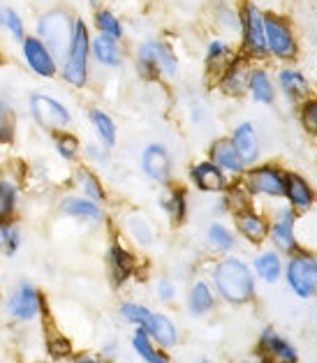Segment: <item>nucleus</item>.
I'll return each instance as SVG.
<instances>
[{
  "label": "nucleus",
  "instance_id": "1",
  "mask_svg": "<svg viewBox=\"0 0 317 363\" xmlns=\"http://www.w3.org/2000/svg\"><path fill=\"white\" fill-rule=\"evenodd\" d=\"M216 287L227 301L243 303L252 296V278L250 271L239 259H225L216 269Z\"/></svg>",
  "mask_w": 317,
  "mask_h": 363
},
{
  "label": "nucleus",
  "instance_id": "2",
  "mask_svg": "<svg viewBox=\"0 0 317 363\" xmlns=\"http://www.w3.org/2000/svg\"><path fill=\"white\" fill-rule=\"evenodd\" d=\"M38 30H40V38L44 40L42 44L47 47L51 54L60 56H67V49H69V42H72V21L65 12H49L44 14L40 23H38Z\"/></svg>",
  "mask_w": 317,
  "mask_h": 363
},
{
  "label": "nucleus",
  "instance_id": "3",
  "mask_svg": "<svg viewBox=\"0 0 317 363\" xmlns=\"http://www.w3.org/2000/svg\"><path fill=\"white\" fill-rule=\"evenodd\" d=\"M239 26L243 30V47L250 56L267 54V30H264V14L257 10V5L245 0L239 12Z\"/></svg>",
  "mask_w": 317,
  "mask_h": 363
},
{
  "label": "nucleus",
  "instance_id": "4",
  "mask_svg": "<svg viewBox=\"0 0 317 363\" xmlns=\"http://www.w3.org/2000/svg\"><path fill=\"white\" fill-rule=\"evenodd\" d=\"M86 58H88V30L84 21L72 26V42L67 49L65 60V79L72 86H84L86 82Z\"/></svg>",
  "mask_w": 317,
  "mask_h": 363
},
{
  "label": "nucleus",
  "instance_id": "5",
  "mask_svg": "<svg viewBox=\"0 0 317 363\" xmlns=\"http://www.w3.org/2000/svg\"><path fill=\"white\" fill-rule=\"evenodd\" d=\"M264 30H267V49L280 60H292L296 58V40L289 26L278 19L276 14H264Z\"/></svg>",
  "mask_w": 317,
  "mask_h": 363
},
{
  "label": "nucleus",
  "instance_id": "6",
  "mask_svg": "<svg viewBox=\"0 0 317 363\" xmlns=\"http://www.w3.org/2000/svg\"><path fill=\"white\" fill-rule=\"evenodd\" d=\"M139 67H142V72L146 77H155L157 72L169 74L174 77L176 74V58L169 49L165 47L160 42H144L142 49H139Z\"/></svg>",
  "mask_w": 317,
  "mask_h": 363
},
{
  "label": "nucleus",
  "instance_id": "7",
  "mask_svg": "<svg viewBox=\"0 0 317 363\" xmlns=\"http://www.w3.org/2000/svg\"><path fill=\"white\" fill-rule=\"evenodd\" d=\"M287 280L299 296H311L317 285V259L308 255H296L287 267Z\"/></svg>",
  "mask_w": 317,
  "mask_h": 363
},
{
  "label": "nucleus",
  "instance_id": "8",
  "mask_svg": "<svg viewBox=\"0 0 317 363\" xmlns=\"http://www.w3.org/2000/svg\"><path fill=\"white\" fill-rule=\"evenodd\" d=\"M260 359L262 363H296V352L280 335L267 329L260 338Z\"/></svg>",
  "mask_w": 317,
  "mask_h": 363
},
{
  "label": "nucleus",
  "instance_id": "9",
  "mask_svg": "<svg viewBox=\"0 0 317 363\" xmlns=\"http://www.w3.org/2000/svg\"><path fill=\"white\" fill-rule=\"evenodd\" d=\"M30 107H33L35 118L47 128H63L69 121V113L63 104H58L56 100H51L47 95H35L30 100Z\"/></svg>",
  "mask_w": 317,
  "mask_h": 363
},
{
  "label": "nucleus",
  "instance_id": "10",
  "mask_svg": "<svg viewBox=\"0 0 317 363\" xmlns=\"http://www.w3.org/2000/svg\"><path fill=\"white\" fill-rule=\"evenodd\" d=\"M23 54H26V60H28V65L33 67V72H38L42 77H51L56 72L54 58H51L49 49L44 47L40 40H35V38L26 40L23 42Z\"/></svg>",
  "mask_w": 317,
  "mask_h": 363
},
{
  "label": "nucleus",
  "instance_id": "11",
  "mask_svg": "<svg viewBox=\"0 0 317 363\" xmlns=\"http://www.w3.org/2000/svg\"><path fill=\"white\" fill-rule=\"evenodd\" d=\"M248 63L243 58H236L232 60L230 65L223 74H220V88L227 93V95H243V91L248 88Z\"/></svg>",
  "mask_w": 317,
  "mask_h": 363
},
{
  "label": "nucleus",
  "instance_id": "12",
  "mask_svg": "<svg viewBox=\"0 0 317 363\" xmlns=\"http://www.w3.org/2000/svg\"><path fill=\"white\" fill-rule=\"evenodd\" d=\"M248 185L255 192H264V194H285V176H280L276 169L271 167H262V169H255L248 176Z\"/></svg>",
  "mask_w": 317,
  "mask_h": 363
},
{
  "label": "nucleus",
  "instance_id": "13",
  "mask_svg": "<svg viewBox=\"0 0 317 363\" xmlns=\"http://www.w3.org/2000/svg\"><path fill=\"white\" fill-rule=\"evenodd\" d=\"M144 169L151 179L165 183L169 179V169H172V162H169V155L160 144H153L144 150Z\"/></svg>",
  "mask_w": 317,
  "mask_h": 363
},
{
  "label": "nucleus",
  "instance_id": "14",
  "mask_svg": "<svg viewBox=\"0 0 317 363\" xmlns=\"http://www.w3.org/2000/svg\"><path fill=\"white\" fill-rule=\"evenodd\" d=\"M10 310L14 317L19 320H30V317L38 315L40 310V296L30 285H21L14 291V296L10 298Z\"/></svg>",
  "mask_w": 317,
  "mask_h": 363
},
{
  "label": "nucleus",
  "instance_id": "15",
  "mask_svg": "<svg viewBox=\"0 0 317 363\" xmlns=\"http://www.w3.org/2000/svg\"><path fill=\"white\" fill-rule=\"evenodd\" d=\"M234 148L239 150L243 162L257 160L260 139H257V132H255V128H252V123H241V125L234 130Z\"/></svg>",
  "mask_w": 317,
  "mask_h": 363
},
{
  "label": "nucleus",
  "instance_id": "16",
  "mask_svg": "<svg viewBox=\"0 0 317 363\" xmlns=\"http://www.w3.org/2000/svg\"><path fill=\"white\" fill-rule=\"evenodd\" d=\"M278 84H280V91L294 102L306 100L308 93H311V86H308L306 77L299 72V69H283L278 77Z\"/></svg>",
  "mask_w": 317,
  "mask_h": 363
},
{
  "label": "nucleus",
  "instance_id": "17",
  "mask_svg": "<svg viewBox=\"0 0 317 363\" xmlns=\"http://www.w3.org/2000/svg\"><path fill=\"white\" fill-rule=\"evenodd\" d=\"M213 160H216V167L218 169H225V172H243V160L239 155V150L234 148L232 141H216L213 144Z\"/></svg>",
  "mask_w": 317,
  "mask_h": 363
},
{
  "label": "nucleus",
  "instance_id": "18",
  "mask_svg": "<svg viewBox=\"0 0 317 363\" xmlns=\"http://www.w3.org/2000/svg\"><path fill=\"white\" fill-rule=\"evenodd\" d=\"M192 179L199 185L201 190L206 192H220L225 190V174L218 169L216 164L211 162H201L192 169Z\"/></svg>",
  "mask_w": 317,
  "mask_h": 363
},
{
  "label": "nucleus",
  "instance_id": "19",
  "mask_svg": "<svg viewBox=\"0 0 317 363\" xmlns=\"http://www.w3.org/2000/svg\"><path fill=\"white\" fill-rule=\"evenodd\" d=\"M285 194L299 211L311 208L313 192H311V188H308V183L301 179V176H296V174H287L285 176Z\"/></svg>",
  "mask_w": 317,
  "mask_h": 363
},
{
  "label": "nucleus",
  "instance_id": "20",
  "mask_svg": "<svg viewBox=\"0 0 317 363\" xmlns=\"http://www.w3.org/2000/svg\"><path fill=\"white\" fill-rule=\"evenodd\" d=\"M144 329L146 333H151L153 338L165 345V347H172V345L176 342V329H174V324L167 320V317L162 315H148L146 317V322H144Z\"/></svg>",
  "mask_w": 317,
  "mask_h": 363
},
{
  "label": "nucleus",
  "instance_id": "21",
  "mask_svg": "<svg viewBox=\"0 0 317 363\" xmlns=\"http://www.w3.org/2000/svg\"><path fill=\"white\" fill-rule=\"evenodd\" d=\"M230 63H232L230 47H227L225 42H220V40L208 42V47H206V67H208V72H213V74L220 77Z\"/></svg>",
  "mask_w": 317,
  "mask_h": 363
},
{
  "label": "nucleus",
  "instance_id": "22",
  "mask_svg": "<svg viewBox=\"0 0 317 363\" xmlns=\"http://www.w3.org/2000/svg\"><path fill=\"white\" fill-rule=\"evenodd\" d=\"M248 91L255 97V102H262V104H271V102H274V97H276L274 84H271V79H269L267 72H264V69H255V72H250Z\"/></svg>",
  "mask_w": 317,
  "mask_h": 363
},
{
  "label": "nucleus",
  "instance_id": "23",
  "mask_svg": "<svg viewBox=\"0 0 317 363\" xmlns=\"http://www.w3.org/2000/svg\"><path fill=\"white\" fill-rule=\"evenodd\" d=\"M274 241L283 247V250H292L294 247V216L292 211H283L278 216L276 225H274Z\"/></svg>",
  "mask_w": 317,
  "mask_h": 363
},
{
  "label": "nucleus",
  "instance_id": "24",
  "mask_svg": "<svg viewBox=\"0 0 317 363\" xmlns=\"http://www.w3.org/2000/svg\"><path fill=\"white\" fill-rule=\"evenodd\" d=\"M239 229H241V234L245 238H250L252 243H262L264 236H267V223H264V218L248 213V211H243L239 216Z\"/></svg>",
  "mask_w": 317,
  "mask_h": 363
},
{
  "label": "nucleus",
  "instance_id": "25",
  "mask_svg": "<svg viewBox=\"0 0 317 363\" xmlns=\"http://www.w3.org/2000/svg\"><path fill=\"white\" fill-rule=\"evenodd\" d=\"M93 51H95V58L104 65H118L121 63V54H118L116 42H113L111 38H107V35H102V38H98L93 42Z\"/></svg>",
  "mask_w": 317,
  "mask_h": 363
},
{
  "label": "nucleus",
  "instance_id": "26",
  "mask_svg": "<svg viewBox=\"0 0 317 363\" xmlns=\"http://www.w3.org/2000/svg\"><path fill=\"white\" fill-rule=\"evenodd\" d=\"M132 345H135V350H137L139 354H142L146 363H167V359L162 357V354H157V352L153 350L151 338H148L146 329H139V331L135 333V338H132Z\"/></svg>",
  "mask_w": 317,
  "mask_h": 363
},
{
  "label": "nucleus",
  "instance_id": "27",
  "mask_svg": "<svg viewBox=\"0 0 317 363\" xmlns=\"http://www.w3.org/2000/svg\"><path fill=\"white\" fill-rule=\"evenodd\" d=\"M255 269H257L260 276L267 282H276L280 276V262L274 252H264L255 259Z\"/></svg>",
  "mask_w": 317,
  "mask_h": 363
},
{
  "label": "nucleus",
  "instance_id": "28",
  "mask_svg": "<svg viewBox=\"0 0 317 363\" xmlns=\"http://www.w3.org/2000/svg\"><path fill=\"white\" fill-rule=\"evenodd\" d=\"M111 267H113V278H116V282H123L132 273V257L123 250L121 245L111 247Z\"/></svg>",
  "mask_w": 317,
  "mask_h": 363
},
{
  "label": "nucleus",
  "instance_id": "29",
  "mask_svg": "<svg viewBox=\"0 0 317 363\" xmlns=\"http://www.w3.org/2000/svg\"><path fill=\"white\" fill-rule=\"evenodd\" d=\"M190 310L195 315H201V313H206V310L213 306V296H211V289L204 285V282H197L195 287H192L190 291Z\"/></svg>",
  "mask_w": 317,
  "mask_h": 363
},
{
  "label": "nucleus",
  "instance_id": "30",
  "mask_svg": "<svg viewBox=\"0 0 317 363\" xmlns=\"http://www.w3.org/2000/svg\"><path fill=\"white\" fill-rule=\"evenodd\" d=\"M63 211L69 216H77V218H91V220L100 218V208L95 206V203L84 201V199H65Z\"/></svg>",
  "mask_w": 317,
  "mask_h": 363
},
{
  "label": "nucleus",
  "instance_id": "31",
  "mask_svg": "<svg viewBox=\"0 0 317 363\" xmlns=\"http://www.w3.org/2000/svg\"><path fill=\"white\" fill-rule=\"evenodd\" d=\"M91 121H93L95 130L100 132L104 144H113V139H116V130H113V123H111V118L107 116V113L100 111V109H93L91 111Z\"/></svg>",
  "mask_w": 317,
  "mask_h": 363
},
{
  "label": "nucleus",
  "instance_id": "32",
  "mask_svg": "<svg viewBox=\"0 0 317 363\" xmlns=\"http://www.w3.org/2000/svg\"><path fill=\"white\" fill-rule=\"evenodd\" d=\"M95 23H98V28L104 35H107V38H111V40H118L121 35H123L121 23H118V19L111 12H98V16H95Z\"/></svg>",
  "mask_w": 317,
  "mask_h": 363
},
{
  "label": "nucleus",
  "instance_id": "33",
  "mask_svg": "<svg viewBox=\"0 0 317 363\" xmlns=\"http://www.w3.org/2000/svg\"><path fill=\"white\" fill-rule=\"evenodd\" d=\"M301 123L304 128L317 137V100H306L301 107Z\"/></svg>",
  "mask_w": 317,
  "mask_h": 363
},
{
  "label": "nucleus",
  "instance_id": "34",
  "mask_svg": "<svg viewBox=\"0 0 317 363\" xmlns=\"http://www.w3.org/2000/svg\"><path fill=\"white\" fill-rule=\"evenodd\" d=\"M14 135V116L5 102H0V141H10Z\"/></svg>",
  "mask_w": 317,
  "mask_h": 363
},
{
  "label": "nucleus",
  "instance_id": "35",
  "mask_svg": "<svg viewBox=\"0 0 317 363\" xmlns=\"http://www.w3.org/2000/svg\"><path fill=\"white\" fill-rule=\"evenodd\" d=\"M14 208V188L7 183H0V223L12 213Z\"/></svg>",
  "mask_w": 317,
  "mask_h": 363
},
{
  "label": "nucleus",
  "instance_id": "36",
  "mask_svg": "<svg viewBox=\"0 0 317 363\" xmlns=\"http://www.w3.org/2000/svg\"><path fill=\"white\" fill-rule=\"evenodd\" d=\"M208 238L213 241V245H218L220 250H230V247L234 245V241H232V234L227 232L225 227H220V225H213L208 229Z\"/></svg>",
  "mask_w": 317,
  "mask_h": 363
},
{
  "label": "nucleus",
  "instance_id": "37",
  "mask_svg": "<svg viewBox=\"0 0 317 363\" xmlns=\"http://www.w3.org/2000/svg\"><path fill=\"white\" fill-rule=\"evenodd\" d=\"M165 208L169 211L176 220H181L186 216V197H183V192H172L169 197L165 199Z\"/></svg>",
  "mask_w": 317,
  "mask_h": 363
},
{
  "label": "nucleus",
  "instance_id": "38",
  "mask_svg": "<svg viewBox=\"0 0 317 363\" xmlns=\"http://www.w3.org/2000/svg\"><path fill=\"white\" fill-rule=\"evenodd\" d=\"M56 148H58V153L65 157V160H72V157L77 155V150H79V144H77V139L72 135H60L56 139Z\"/></svg>",
  "mask_w": 317,
  "mask_h": 363
},
{
  "label": "nucleus",
  "instance_id": "39",
  "mask_svg": "<svg viewBox=\"0 0 317 363\" xmlns=\"http://www.w3.org/2000/svg\"><path fill=\"white\" fill-rule=\"evenodd\" d=\"M121 313H123V317H126L128 322H137V324H144L146 317L151 315L144 306H137V303H126L121 308Z\"/></svg>",
  "mask_w": 317,
  "mask_h": 363
},
{
  "label": "nucleus",
  "instance_id": "40",
  "mask_svg": "<svg viewBox=\"0 0 317 363\" xmlns=\"http://www.w3.org/2000/svg\"><path fill=\"white\" fill-rule=\"evenodd\" d=\"M0 243L5 245L7 252H14L16 245H19V232H16V227H10V225L0 227Z\"/></svg>",
  "mask_w": 317,
  "mask_h": 363
},
{
  "label": "nucleus",
  "instance_id": "41",
  "mask_svg": "<svg viewBox=\"0 0 317 363\" xmlns=\"http://www.w3.org/2000/svg\"><path fill=\"white\" fill-rule=\"evenodd\" d=\"M3 21H5L7 28L12 30L14 38H16V40H21V35H23V23H21L19 16H16V12H14V10H5Z\"/></svg>",
  "mask_w": 317,
  "mask_h": 363
},
{
  "label": "nucleus",
  "instance_id": "42",
  "mask_svg": "<svg viewBox=\"0 0 317 363\" xmlns=\"http://www.w3.org/2000/svg\"><path fill=\"white\" fill-rule=\"evenodd\" d=\"M84 188H86V192H88V194H91V197H95V199H102L100 183L95 181L91 174H84Z\"/></svg>",
  "mask_w": 317,
  "mask_h": 363
},
{
  "label": "nucleus",
  "instance_id": "43",
  "mask_svg": "<svg viewBox=\"0 0 317 363\" xmlns=\"http://www.w3.org/2000/svg\"><path fill=\"white\" fill-rule=\"evenodd\" d=\"M160 294H162V298H169L174 294L172 285H167V282H160Z\"/></svg>",
  "mask_w": 317,
  "mask_h": 363
},
{
  "label": "nucleus",
  "instance_id": "44",
  "mask_svg": "<svg viewBox=\"0 0 317 363\" xmlns=\"http://www.w3.org/2000/svg\"><path fill=\"white\" fill-rule=\"evenodd\" d=\"M79 363H95V361H88V359H86V361H79Z\"/></svg>",
  "mask_w": 317,
  "mask_h": 363
}]
</instances>
